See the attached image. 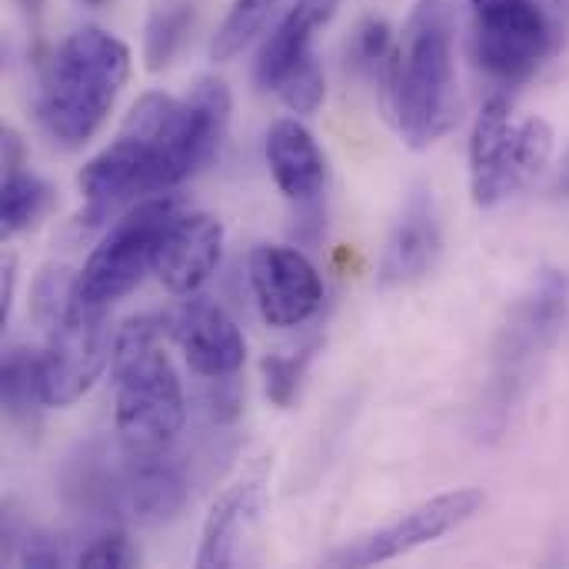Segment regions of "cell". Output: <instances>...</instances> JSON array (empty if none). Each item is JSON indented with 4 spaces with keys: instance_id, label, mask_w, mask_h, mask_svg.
Here are the masks:
<instances>
[{
    "instance_id": "cell-1",
    "label": "cell",
    "mask_w": 569,
    "mask_h": 569,
    "mask_svg": "<svg viewBox=\"0 0 569 569\" xmlns=\"http://www.w3.org/2000/svg\"><path fill=\"white\" fill-rule=\"evenodd\" d=\"M569 310V280L560 270H543L530 290L513 303V310L507 313L497 343H493V357H490V373H487V387L480 393V407H477V437L483 443L500 440L513 417L520 413V407L527 403L543 360L550 357L553 343L563 333Z\"/></svg>"
},
{
    "instance_id": "cell-2",
    "label": "cell",
    "mask_w": 569,
    "mask_h": 569,
    "mask_svg": "<svg viewBox=\"0 0 569 569\" xmlns=\"http://www.w3.org/2000/svg\"><path fill=\"white\" fill-rule=\"evenodd\" d=\"M403 140L413 150L437 143L457 120L453 0H417L387 90Z\"/></svg>"
},
{
    "instance_id": "cell-3",
    "label": "cell",
    "mask_w": 569,
    "mask_h": 569,
    "mask_svg": "<svg viewBox=\"0 0 569 569\" xmlns=\"http://www.w3.org/2000/svg\"><path fill=\"white\" fill-rule=\"evenodd\" d=\"M130 77V50L100 27L73 30L47 63L37 117L50 140L63 147L87 143L113 110Z\"/></svg>"
},
{
    "instance_id": "cell-4",
    "label": "cell",
    "mask_w": 569,
    "mask_h": 569,
    "mask_svg": "<svg viewBox=\"0 0 569 569\" xmlns=\"http://www.w3.org/2000/svg\"><path fill=\"white\" fill-rule=\"evenodd\" d=\"M157 320L137 317L123 323L113 343L117 370V437L133 457H157L183 430V390L173 363L157 347Z\"/></svg>"
},
{
    "instance_id": "cell-5",
    "label": "cell",
    "mask_w": 569,
    "mask_h": 569,
    "mask_svg": "<svg viewBox=\"0 0 569 569\" xmlns=\"http://www.w3.org/2000/svg\"><path fill=\"white\" fill-rule=\"evenodd\" d=\"M77 277L67 267H50L33 287V317L47 333L40 353L47 407L77 403L103 373L110 357L107 310L87 307L73 293Z\"/></svg>"
},
{
    "instance_id": "cell-6",
    "label": "cell",
    "mask_w": 569,
    "mask_h": 569,
    "mask_svg": "<svg viewBox=\"0 0 569 569\" xmlns=\"http://www.w3.org/2000/svg\"><path fill=\"white\" fill-rule=\"evenodd\" d=\"M177 110V100L167 93H147L127 113L120 133L103 147L80 173V190L87 200V220H100L140 193L167 190L163 180V133Z\"/></svg>"
},
{
    "instance_id": "cell-7",
    "label": "cell",
    "mask_w": 569,
    "mask_h": 569,
    "mask_svg": "<svg viewBox=\"0 0 569 569\" xmlns=\"http://www.w3.org/2000/svg\"><path fill=\"white\" fill-rule=\"evenodd\" d=\"M553 153V130L540 117L513 120L503 97H493L473 127L470 187L480 207H497L530 183Z\"/></svg>"
},
{
    "instance_id": "cell-8",
    "label": "cell",
    "mask_w": 569,
    "mask_h": 569,
    "mask_svg": "<svg viewBox=\"0 0 569 569\" xmlns=\"http://www.w3.org/2000/svg\"><path fill=\"white\" fill-rule=\"evenodd\" d=\"M180 213L177 197H157L140 207H133L123 220L113 223V230L103 237V243L90 253L83 270L77 273L73 293L87 307L107 310L113 300L127 297L147 270H153L160 243Z\"/></svg>"
},
{
    "instance_id": "cell-9",
    "label": "cell",
    "mask_w": 569,
    "mask_h": 569,
    "mask_svg": "<svg viewBox=\"0 0 569 569\" xmlns=\"http://www.w3.org/2000/svg\"><path fill=\"white\" fill-rule=\"evenodd\" d=\"M477 63L500 83L530 80L553 53L557 30L540 0H467Z\"/></svg>"
},
{
    "instance_id": "cell-10",
    "label": "cell",
    "mask_w": 569,
    "mask_h": 569,
    "mask_svg": "<svg viewBox=\"0 0 569 569\" xmlns=\"http://www.w3.org/2000/svg\"><path fill=\"white\" fill-rule=\"evenodd\" d=\"M480 510H483L480 490H453V493L433 497V500L413 507L410 513H403L400 520H393L360 540L343 543L340 550H333L327 557V563L330 567H377V563L407 557V553L460 530Z\"/></svg>"
},
{
    "instance_id": "cell-11",
    "label": "cell",
    "mask_w": 569,
    "mask_h": 569,
    "mask_svg": "<svg viewBox=\"0 0 569 569\" xmlns=\"http://www.w3.org/2000/svg\"><path fill=\"white\" fill-rule=\"evenodd\" d=\"M230 107H233L230 90L217 77H203L190 90L187 100H177V110L163 133L167 190L183 183L187 177H193L200 167H207L213 160V153L220 150V140L227 133V123H230Z\"/></svg>"
},
{
    "instance_id": "cell-12",
    "label": "cell",
    "mask_w": 569,
    "mask_h": 569,
    "mask_svg": "<svg viewBox=\"0 0 569 569\" xmlns=\"http://www.w3.org/2000/svg\"><path fill=\"white\" fill-rule=\"evenodd\" d=\"M250 283L260 313L270 327H300L323 303V283L313 263L280 243H263L250 253Z\"/></svg>"
},
{
    "instance_id": "cell-13",
    "label": "cell",
    "mask_w": 569,
    "mask_h": 569,
    "mask_svg": "<svg viewBox=\"0 0 569 569\" xmlns=\"http://www.w3.org/2000/svg\"><path fill=\"white\" fill-rule=\"evenodd\" d=\"M173 337L193 373L203 380H230L247 360V343L237 323L207 297H193L173 317Z\"/></svg>"
},
{
    "instance_id": "cell-14",
    "label": "cell",
    "mask_w": 569,
    "mask_h": 569,
    "mask_svg": "<svg viewBox=\"0 0 569 569\" xmlns=\"http://www.w3.org/2000/svg\"><path fill=\"white\" fill-rule=\"evenodd\" d=\"M220 250H223V227L217 217L177 213L160 243L153 273L170 293L190 297L203 287V280L220 263Z\"/></svg>"
},
{
    "instance_id": "cell-15",
    "label": "cell",
    "mask_w": 569,
    "mask_h": 569,
    "mask_svg": "<svg viewBox=\"0 0 569 569\" xmlns=\"http://www.w3.org/2000/svg\"><path fill=\"white\" fill-rule=\"evenodd\" d=\"M123 470H127V450L123 457H117L103 440H87L60 467V493L77 513L97 520H120Z\"/></svg>"
},
{
    "instance_id": "cell-16",
    "label": "cell",
    "mask_w": 569,
    "mask_h": 569,
    "mask_svg": "<svg viewBox=\"0 0 569 569\" xmlns=\"http://www.w3.org/2000/svg\"><path fill=\"white\" fill-rule=\"evenodd\" d=\"M443 237H440V220H437V203L427 187H417L403 213L387 240L383 263H380V283L383 287H407L420 277H427L440 257Z\"/></svg>"
},
{
    "instance_id": "cell-17",
    "label": "cell",
    "mask_w": 569,
    "mask_h": 569,
    "mask_svg": "<svg viewBox=\"0 0 569 569\" xmlns=\"http://www.w3.org/2000/svg\"><path fill=\"white\" fill-rule=\"evenodd\" d=\"M190 497V480L180 460L157 453V457H133L127 453L123 470V517L143 527H157L173 520Z\"/></svg>"
},
{
    "instance_id": "cell-18",
    "label": "cell",
    "mask_w": 569,
    "mask_h": 569,
    "mask_svg": "<svg viewBox=\"0 0 569 569\" xmlns=\"http://www.w3.org/2000/svg\"><path fill=\"white\" fill-rule=\"evenodd\" d=\"M267 163L280 193L293 203H313L327 183V157L313 133L297 120H277L267 133Z\"/></svg>"
},
{
    "instance_id": "cell-19",
    "label": "cell",
    "mask_w": 569,
    "mask_h": 569,
    "mask_svg": "<svg viewBox=\"0 0 569 569\" xmlns=\"http://www.w3.org/2000/svg\"><path fill=\"white\" fill-rule=\"evenodd\" d=\"M340 0H297L287 17L270 30L257 57V80L263 90H277L300 63L313 57V33L337 13Z\"/></svg>"
},
{
    "instance_id": "cell-20",
    "label": "cell",
    "mask_w": 569,
    "mask_h": 569,
    "mask_svg": "<svg viewBox=\"0 0 569 569\" xmlns=\"http://www.w3.org/2000/svg\"><path fill=\"white\" fill-rule=\"evenodd\" d=\"M260 503H263V480L253 477V480H243V483L230 487L213 503V510H210V517L203 523L197 567H230L237 560V550H240L243 537L257 523Z\"/></svg>"
},
{
    "instance_id": "cell-21",
    "label": "cell",
    "mask_w": 569,
    "mask_h": 569,
    "mask_svg": "<svg viewBox=\"0 0 569 569\" xmlns=\"http://www.w3.org/2000/svg\"><path fill=\"white\" fill-rule=\"evenodd\" d=\"M53 203V190L37 173L23 170V150L13 133H3V237L37 227Z\"/></svg>"
},
{
    "instance_id": "cell-22",
    "label": "cell",
    "mask_w": 569,
    "mask_h": 569,
    "mask_svg": "<svg viewBox=\"0 0 569 569\" xmlns=\"http://www.w3.org/2000/svg\"><path fill=\"white\" fill-rule=\"evenodd\" d=\"M0 393H3V410L10 417V423H17L23 433H33L40 427V413L47 407L40 353H33L27 347H10L3 357Z\"/></svg>"
},
{
    "instance_id": "cell-23",
    "label": "cell",
    "mask_w": 569,
    "mask_h": 569,
    "mask_svg": "<svg viewBox=\"0 0 569 569\" xmlns=\"http://www.w3.org/2000/svg\"><path fill=\"white\" fill-rule=\"evenodd\" d=\"M193 30V3L190 0H160L147 20L143 33V60L147 70H167L180 47Z\"/></svg>"
},
{
    "instance_id": "cell-24",
    "label": "cell",
    "mask_w": 569,
    "mask_h": 569,
    "mask_svg": "<svg viewBox=\"0 0 569 569\" xmlns=\"http://www.w3.org/2000/svg\"><path fill=\"white\" fill-rule=\"evenodd\" d=\"M397 40H393V30L390 23L383 20H367L360 23L353 43H350V60L360 73H367L377 90L383 93L387 100V90H390V80H393V67H397Z\"/></svg>"
},
{
    "instance_id": "cell-25",
    "label": "cell",
    "mask_w": 569,
    "mask_h": 569,
    "mask_svg": "<svg viewBox=\"0 0 569 569\" xmlns=\"http://www.w3.org/2000/svg\"><path fill=\"white\" fill-rule=\"evenodd\" d=\"M280 0H233V7L227 10L220 30L213 33L210 43V57L213 60H230L237 57L267 23V17L277 10Z\"/></svg>"
},
{
    "instance_id": "cell-26",
    "label": "cell",
    "mask_w": 569,
    "mask_h": 569,
    "mask_svg": "<svg viewBox=\"0 0 569 569\" xmlns=\"http://www.w3.org/2000/svg\"><path fill=\"white\" fill-rule=\"evenodd\" d=\"M313 350H317V343L303 347L293 357H267L263 360V383H267L270 403L290 407L297 400V390H300V380H303V373H307V367L313 360Z\"/></svg>"
},
{
    "instance_id": "cell-27",
    "label": "cell",
    "mask_w": 569,
    "mask_h": 569,
    "mask_svg": "<svg viewBox=\"0 0 569 569\" xmlns=\"http://www.w3.org/2000/svg\"><path fill=\"white\" fill-rule=\"evenodd\" d=\"M280 100L293 110V113H313L320 103H323V93H327V80H323V70L317 63V57H310L307 63H300L280 87H277Z\"/></svg>"
},
{
    "instance_id": "cell-28",
    "label": "cell",
    "mask_w": 569,
    "mask_h": 569,
    "mask_svg": "<svg viewBox=\"0 0 569 569\" xmlns=\"http://www.w3.org/2000/svg\"><path fill=\"white\" fill-rule=\"evenodd\" d=\"M137 550L130 547V540L120 533V530H113V533H103V537H97L80 557H77V567H137Z\"/></svg>"
},
{
    "instance_id": "cell-29",
    "label": "cell",
    "mask_w": 569,
    "mask_h": 569,
    "mask_svg": "<svg viewBox=\"0 0 569 569\" xmlns=\"http://www.w3.org/2000/svg\"><path fill=\"white\" fill-rule=\"evenodd\" d=\"M13 280H17V270H13V257L3 260V293H0V320H7L10 313V303H13Z\"/></svg>"
},
{
    "instance_id": "cell-30",
    "label": "cell",
    "mask_w": 569,
    "mask_h": 569,
    "mask_svg": "<svg viewBox=\"0 0 569 569\" xmlns=\"http://www.w3.org/2000/svg\"><path fill=\"white\" fill-rule=\"evenodd\" d=\"M557 193L569 200V157L563 160V167H560V177H557Z\"/></svg>"
},
{
    "instance_id": "cell-31",
    "label": "cell",
    "mask_w": 569,
    "mask_h": 569,
    "mask_svg": "<svg viewBox=\"0 0 569 569\" xmlns=\"http://www.w3.org/2000/svg\"><path fill=\"white\" fill-rule=\"evenodd\" d=\"M80 3H87V7H100V3H107V0H80Z\"/></svg>"
},
{
    "instance_id": "cell-32",
    "label": "cell",
    "mask_w": 569,
    "mask_h": 569,
    "mask_svg": "<svg viewBox=\"0 0 569 569\" xmlns=\"http://www.w3.org/2000/svg\"><path fill=\"white\" fill-rule=\"evenodd\" d=\"M557 3H560V7H567V10H569V0H557Z\"/></svg>"
}]
</instances>
